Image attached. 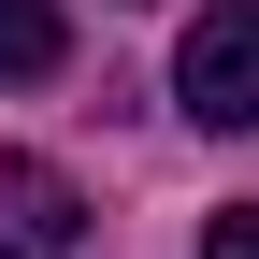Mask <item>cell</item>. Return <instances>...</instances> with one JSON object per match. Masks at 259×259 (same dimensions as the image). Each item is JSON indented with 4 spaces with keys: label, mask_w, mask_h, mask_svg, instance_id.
I'll list each match as a JSON object with an SVG mask.
<instances>
[{
    "label": "cell",
    "mask_w": 259,
    "mask_h": 259,
    "mask_svg": "<svg viewBox=\"0 0 259 259\" xmlns=\"http://www.w3.org/2000/svg\"><path fill=\"white\" fill-rule=\"evenodd\" d=\"M173 101L202 130H259V0H216V15L173 44Z\"/></svg>",
    "instance_id": "1"
},
{
    "label": "cell",
    "mask_w": 259,
    "mask_h": 259,
    "mask_svg": "<svg viewBox=\"0 0 259 259\" xmlns=\"http://www.w3.org/2000/svg\"><path fill=\"white\" fill-rule=\"evenodd\" d=\"M72 231H87L72 173H58V158H15V144H0V259H72Z\"/></svg>",
    "instance_id": "2"
},
{
    "label": "cell",
    "mask_w": 259,
    "mask_h": 259,
    "mask_svg": "<svg viewBox=\"0 0 259 259\" xmlns=\"http://www.w3.org/2000/svg\"><path fill=\"white\" fill-rule=\"evenodd\" d=\"M58 58H72V15L58 0H0V87H44Z\"/></svg>",
    "instance_id": "3"
},
{
    "label": "cell",
    "mask_w": 259,
    "mask_h": 259,
    "mask_svg": "<svg viewBox=\"0 0 259 259\" xmlns=\"http://www.w3.org/2000/svg\"><path fill=\"white\" fill-rule=\"evenodd\" d=\"M202 259H259V202H231V216H216V231H202Z\"/></svg>",
    "instance_id": "4"
}]
</instances>
